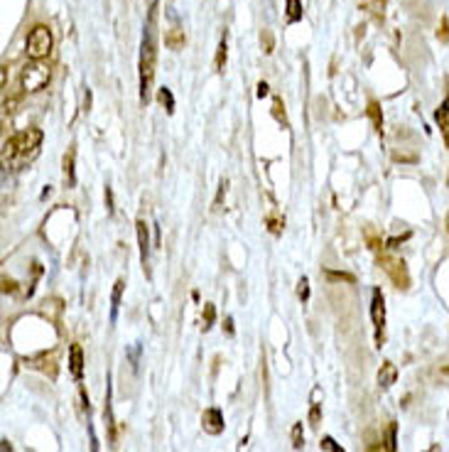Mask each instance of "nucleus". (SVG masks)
I'll list each match as a JSON object with an SVG mask.
<instances>
[{"label":"nucleus","instance_id":"f257e3e1","mask_svg":"<svg viewBox=\"0 0 449 452\" xmlns=\"http://www.w3.org/2000/svg\"><path fill=\"white\" fill-rule=\"evenodd\" d=\"M158 10L160 3L152 0L147 10L145 29H143L141 42V101L147 104L152 94V82H155V67H158Z\"/></svg>","mask_w":449,"mask_h":452},{"label":"nucleus","instance_id":"f03ea898","mask_svg":"<svg viewBox=\"0 0 449 452\" xmlns=\"http://www.w3.org/2000/svg\"><path fill=\"white\" fill-rule=\"evenodd\" d=\"M42 138H45V133L40 128H27L23 133H15L12 138H8L3 143V160H5V165H10L12 170H20L27 163H32L40 155Z\"/></svg>","mask_w":449,"mask_h":452},{"label":"nucleus","instance_id":"7ed1b4c3","mask_svg":"<svg viewBox=\"0 0 449 452\" xmlns=\"http://www.w3.org/2000/svg\"><path fill=\"white\" fill-rule=\"evenodd\" d=\"M49 79H52V69L45 59H29L27 64L23 67V74H20V84L27 94H35L47 86Z\"/></svg>","mask_w":449,"mask_h":452},{"label":"nucleus","instance_id":"20e7f679","mask_svg":"<svg viewBox=\"0 0 449 452\" xmlns=\"http://www.w3.org/2000/svg\"><path fill=\"white\" fill-rule=\"evenodd\" d=\"M52 29L47 25H35L27 35V54L29 59H45L52 52Z\"/></svg>","mask_w":449,"mask_h":452},{"label":"nucleus","instance_id":"39448f33","mask_svg":"<svg viewBox=\"0 0 449 452\" xmlns=\"http://www.w3.org/2000/svg\"><path fill=\"white\" fill-rule=\"evenodd\" d=\"M378 265L388 273V278L396 283V288H400V290L410 288V273H408V265H405V261L402 259L383 253V256H378Z\"/></svg>","mask_w":449,"mask_h":452},{"label":"nucleus","instance_id":"423d86ee","mask_svg":"<svg viewBox=\"0 0 449 452\" xmlns=\"http://www.w3.org/2000/svg\"><path fill=\"white\" fill-rule=\"evenodd\" d=\"M371 320H374V329H376V346H383L385 340V298L380 293V288L374 290L371 295Z\"/></svg>","mask_w":449,"mask_h":452},{"label":"nucleus","instance_id":"0eeeda50","mask_svg":"<svg viewBox=\"0 0 449 452\" xmlns=\"http://www.w3.org/2000/svg\"><path fill=\"white\" fill-rule=\"evenodd\" d=\"M223 413L219 411V408H206L204 416H202V428H204V433L209 435H219L223 433Z\"/></svg>","mask_w":449,"mask_h":452},{"label":"nucleus","instance_id":"6e6552de","mask_svg":"<svg viewBox=\"0 0 449 452\" xmlns=\"http://www.w3.org/2000/svg\"><path fill=\"white\" fill-rule=\"evenodd\" d=\"M135 234H138V246H141L143 268H147V263H150V236H147V224L143 219L135 222Z\"/></svg>","mask_w":449,"mask_h":452},{"label":"nucleus","instance_id":"1a4fd4ad","mask_svg":"<svg viewBox=\"0 0 449 452\" xmlns=\"http://www.w3.org/2000/svg\"><path fill=\"white\" fill-rule=\"evenodd\" d=\"M69 371L74 376V381L82 383L84 379V352L79 344H71L69 346Z\"/></svg>","mask_w":449,"mask_h":452},{"label":"nucleus","instance_id":"9d476101","mask_svg":"<svg viewBox=\"0 0 449 452\" xmlns=\"http://www.w3.org/2000/svg\"><path fill=\"white\" fill-rule=\"evenodd\" d=\"M435 121H437L439 130H442V138L449 147V96L439 104V108L435 111Z\"/></svg>","mask_w":449,"mask_h":452},{"label":"nucleus","instance_id":"9b49d317","mask_svg":"<svg viewBox=\"0 0 449 452\" xmlns=\"http://www.w3.org/2000/svg\"><path fill=\"white\" fill-rule=\"evenodd\" d=\"M398 381V366L393 361H383V366L378 369V386L391 388Z\"/></svg>","mask_w":449,"mask_h":452},{"label":"nucleus","instance_id":"f8f14e48","mask_svg":"<svg viewBox=\"0 0 449 452\" xmlns=\"http://www.w3.org/2000/svg\"><path fill=\"white\" fill-rule=\"evenodd\" d=\"M74 158H76V150L69 147L62 160V167H64V180H66V187H74L76 185V175H74Z\"/></svg>","mask_w":449,"mask_h":452},{"label":"nucleus","instance_id":"ddd939ff","mask_svg":"<svg viewBox=\"0 0 449 452\" xmlns=\"http://www.w3.org/2000/svg\"><path fill=\"white\" fill-rule=\"evenodd\" d=\"M123 288H125V281H123V278H118L116 285H113V293H111V322H116V320H118V307H121Z\"/></svg>","mask_w":449,"mask_h":452},{"label":"nucleus","instance_id":"4468645a","mask_svg":"<svg viewBox=\"0 0 449 452\" xmlns=\"http://www.w3.org/2000/svg\"><path fill=\"white\" fill-rule=\"evenodd\" d=\"M368 118H371V123H374L376 133L383 130V113H380V104L378 101H368V108H366Z\"/></svg>","mask_w":449,"mask_h":452},{"label":"nucleus","instance_id":"2eb2a0df","mask_svg":"<svg viewBox=\"0 0 449 452\" xmlns=\"http://www.w3.org/2000/svg\"><path fill=\"white\" fill-rule=\"evenodd\" d=\"M184 42H187V37H184V29H180V27L169 29L167 35H165V45H167L169 49L184 47Z\"/></svg>","mask_w":449,"mask_h":452},{"label":"nucleus","instance_id":"dca6fc26","mask_svg":"<svg viewBox=\"0 0 449 452\" xmlns=\"http://www.w3.org/2000/svg\"><path fill=\"white\" fill-rule=\"evenodd\" d=\"M226 57H228V47H226V35H223L221 42H219V47H216V59H214L216 71H223V67H226Z\"/></svg>","mask_w":449,"mask_h":452},{"label":"nucleus","instance_id":"f3484780","mask_svg":"<svg viewBox=\"0 0 449 452\" xmlns=\"http://www.w3.org/2000/svg\"><path fill=\"white\" fill-rule=\"evenodd\" d=\"M158 101L167 108V113H175V96H172V91L167 86L158 88Z\"/></svg>","mask_w":449,"mask_h":452},{"label":"nucleus","instance_id":"a211bd4d","mask_svg":"<svg viewBox=\"0 0 449 452\" xmlns=\"http://www.w3.org/2000/svg\"><path fill=\"white\" fill-rule=\"evenodd\" d=\"M302 3L300 0H287V20L290 23H300L302 20Z\"/></svg>","mask_w":449,"mask_h":452},{"label":"nucleus","instance_id":"6ab92c4d","mask_svg":"<svg viewBox=\"0 0 449 452\" xmlns=\"http://www.w3.org/2000/svg\"><path fill=\"white\" fill-rule=\"evenodd\" d=\"M398 450V425H388V433H385V452H396Z\"/></svg>","mask_w":449,"mask_h":452},{"label":"nucleus","instance_id":"aec40b11","mask_svg":"<svg viewBox=\"0 0 449 452\" xmlns=\"http://www.w3.org/2000/svg\"><path fill=\"white\" fill-rule=\"evenodd\" d=\"M273 116L278 118L282 123V128H287V118H285V106H282V99L280 96H275L273 99Z\"/></svg>","mask_w":449,"mask_h":452},{"label":"nucleus","instance_id":"412c9836","mask_svg":"<svg viewBox=\"0 0 449 452\" xmlns=\"http://www.w3.org/2000/svg\"><path fill=\"white\" fill-rule=\"evenodd\" d=\"M302 445H304L302 423H295V425H292V447H295V450H302Z\"/></svg>","mask_w":449,"mask_h":452},{"label":"nucleus","instance_id":"4be33fe9","mask_svg":"<svg viewBox=\"0 0 449 452\" xmlns=\"http://www.w3.org/2000/svg\"><path fill=\"white\" fill-rule=\"evenodd\" d=\"M324 276L329 278V281H344V283H356V278L351 276V273H339V270H327Z\"/></svg>","mask_w":449,"mask_h":452},{"label":"nucleus","instance_id":"5701e85b","mask_svg":"<svg viewBox=\"0 0 449 452\" xmlns=\"http://www.w3.org/2000/svg\"><path fill=\"white\" fill-rule=\"evenodd\" d=\"M319 420H321L319 403H312V408H309V425H312V428H317V425H319Z\"/></svg>","mask_w":449,"mask_h":452},{"label":"nucleus","instance_id":"b1692460","mask_svg":"<svg viewBox=\"0 0 449 452\" xmlns=\"http://www.w3.org/2000/svg\"><path fill=\"white\" fill-rule=\"evenodd\" d=\"M298 298L302 300V302H307V300H309V281H307V278H300V283H298Z\"/></svg>","mask_w":449,"mask_h":452},{"label":"nucleus","instance_id":"393cba45","mask_svg":"<svg viewBox=\"0 0 449 452\" xmlns=\"http://www.w3.org/2000/svg\"><path fill=\"white\" fill-rule=\"evenodd\" d=\"M226 192H228V180H221V185H219V194H216V200H214V206H216V209L221 206V202H223V197H226Z\"/></svg>","mask_w":449,"mask_h":452},{"label":"nucleus","instance_id":"a878e982","mask_svg":"<svg viewBox=\"0 0 449 452\" xmlns=\"http://www.w3.org/2000/svg\"><path fill=\"white\" fill-rule=\"evenodd\" d=\"M321 445L327 447L329 452H346L344 447H341V445H339L337 440H334V438H324V440H321Z\"/></svg>","mask_w":449,"mask_h":452},{"label":"nucleus","instance_id":"bb28decb","mask_svg":"<svg viewBox=\"0 0 449 452\" xmlns=\"http://www.w3.org/2000/svg\"><path fill=\"white\" fill-rule=\"evenodd\" d=\"M204 310H206V318H204V329H209V327H211V322H214V305H209V302H206V305H204Z\"/></svg>","mask_w":449,"mask_h":452},{"label":"nucleus","instance_id":"cd10ccee","mask_svg":"<svg viewBox=\"0 0 449 452\" xmlns=\"http://www.w3.org/2000/svg\"><path fill=\"white\" fill-rule=\"evenodd\" d=\"M260 42H265V52H273V35H270L268 29L260 35Z\"/></svg>","mask_w":449,"mask_h":452},{"label":"nucleus","instance_id":"c85d7f7f","mask_svg":"<svg viewBox=\"0 0 449 452\" xmlns=\"http://www.w3.org/2000/svg\"><path fill=\"white\" fill-rule=\"evenodd\" d=\"M437 37H439L442 42H449V23H447V18L442 20V29L437 32Z\"/></svg>","mask_w":449,"mask_h":452},{"label":"nucleus","instance_id":"c756f323","mask_svg":"<svg viewBox=\"0 0 449 452\" xmlns=\"http://www.w3.org/2000/svg\"><path fill=\"white\" fill-rule=\"evenodd\" d=\"M383 10H385V0H374V12H376V18H383Z\"/></svg>","mask_w":449,"mask_h":452},{"label":"nucleus","instance_id":"7c9ffc66","mask_svg":"<svg viewBox=\"0 0 449 452\" xmlns=\"http://www.w3.org/2000/svg\"><path fill=\"white\" fill-rule=\"evenodd\" d=\"M106 206H108V214H113V192L108 185H106Z\"/></svg>","mask_w":449,"mask_h":452},{"label":"nucleus","instance_id":"2f4dec72","mask_svg":"<svg viewBox=\"0 0 449 452\" xmlns=\"http://www.w3.org/2000/svg\"><path fill=\"white\" fill-rule=\"evenodd\" d=\"M88 433H91V452H99V438L94 433V425H88Z\"/></svg>","mask_w":449,"mask_h":452},{"label":"nucleus","instance_id":"473e14b6","mask_svg":"<svg viewBox=\"0 0 449 452\" xmlns=\"http://www.w3.org/2000/svg\"><path fill=\"white\" fill-rule=\"evenodd\" d=\"M256 94H258V99H263V96H268V84H265V82L258 84V91H256Z\"/></svg>","mask_w":449,"mask_h":452},{"label":"nucleus","instance_id":"72a5a7b5","mask_svg":"<svg viewBox=\"0 0 449 452\" xmlns=\"http://www.w3.org/2000/svg\"><path fill=\"white\" fill-rule=\"evenodd\" d=\"M268 226H270V231H273V234H280V224H278V219L270 217L268 219Z\"/></svg>","mask_w":449,"mask_h":452},{"label":"nucleus","instance_id":"f704fd0d","mask_svg":"<svg viewBox=\"0 0 449 452\" xmlns=\"http://www.w3.org/2000/svg\"><path fill=\"white\" fill-rule=\"evenodd\" d=\"M226 332L228 335H234V320L231 318H226Z\"/></svg>","mask_w":449,"mask_h":452},{"label":"nucleus","instance_id":"c9c22d12","mask_svg":"<svg viewBox=\"0 0 449 452\" xmlns=\"http://www.w3.org/2000/svg\"><path fill=\"white\" fill-rule=\"evenodd\" d=\"M368 452H383V445H380V442H374V445L368 447Z\"/></svg>","mask_w":449,"mask_h":452},{"label":"nucleus","instance_id":"e433bc0d","mask_svg":"<svg viewBox=\"0 0 449 452\" xmlns=\"http://www.w3.org/2000/svg\"><path fill=\"white\" fill-rule=\"evenodd\" d=\"M447 231H449V214H447Z\"/></svg>","mask_w":449,"mask_h":452},{"label":"nucleus","instance_id":"4c0bfd02","mask_svg":"<svg viewBox=\"0 0 449 452\" xmlns=\"http://www.w3.org/2000/svg\"><path fill=\"white\" fill-rule=\"evenodd\" d=\"M447 187H449V177H447Z\"/></svg>","mask_w":449,"mask_h":452}]
</instances>
